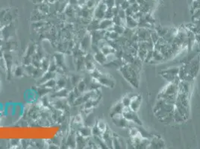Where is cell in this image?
<instances>
[{
    "mask_svg": "<svg viewBox=\"0 0 200 149\" xmlns=\"http://www.w3.org/2000/svg\"><path fill=\"white\" fill-rule=\"evenodd\" d=\"M105 4L107 5V7H113L114 5V0H105Z\"/></svg>",
    "mask_w": 200,
    "mask_h": 149,
    "instance_id": "1",
    "label": "cell"
}]
</instances>
